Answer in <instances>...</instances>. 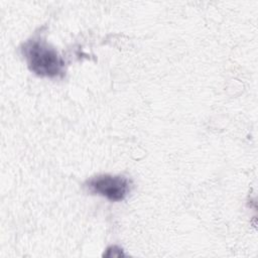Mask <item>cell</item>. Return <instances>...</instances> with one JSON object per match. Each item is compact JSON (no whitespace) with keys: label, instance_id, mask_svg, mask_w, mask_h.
Listing matches in <instances>:
<instances>
[{"label":"cell","instance_id":"7a4b0ae2","mask_svg":"<svg viewBox=\"0 0 258 258\" xmlns=\"http://www.w3.org/2000/svg\"><path fill=\"white\" fill-rule=\"evenodd\" d=\"M85 185L91 194L105 197L111 202H120L128 196L132 183L123 175L101 174L88 179Z\"/></svg>","mask_w":258,"mask_h":258},{"label":"cell","instance_id":"6da1fadb","mask_svg":"<svg viewBox=\"0 0 258 258\" xmlns=\"http://www.w3.org/2000/svg\"><path fill=\"white\" fill-rule=\"evenodd\" d=\"M21 52L31 72L40 77L58 78L64 73V60L45 40L32 38L22 44Z\"/></svg>","mask_w":258,"mask_h":258}]
</instances>
